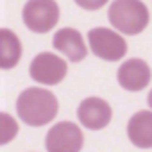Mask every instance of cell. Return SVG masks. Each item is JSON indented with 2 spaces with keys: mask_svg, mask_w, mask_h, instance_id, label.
<instances>
[{
  "mask_svg": "<svg viewBox=\"0 0 152 152\" xmlns=\"http://www.w3.org/2000/svg\"><path fill=\"white\" fill-rule=\"evenodd\" d=\"M59 104L52 91L45 88H27L16 99L18 118L31 127H43L57 115Z\"/></svg>",
  "mask_w": 152,
  "mask_h": 152,
  "instance_id": "cell-1",
  "label": "cell"
},
{
  "mask_svg": "<svg viewBox=\"0 0 152 152\" xmlns=\"http://www.w3.org/2000/svg\"><path fill=\"white\" fill-rule=\"evenodd\" d=\"M109 23L125 36H136L150 22L147 6L141 0H113L107 11Z\"/></svg>",
  "mask_w": 152,
  "mask_h": 152,
  "instance_id": "cell-2",
  "label": "cell"
},
{
  "mask_svg": "<svg viewBox=\"0 0 152 152\" xmlns=\"http://www.w3.org/2000/svg\"><path fill=\"white\" fill-rule=\"evenodd\" d=\"M59 6L56 0H27L22 18L29 31L36 34H45L52 31L59 22Z\"/></svg>",
  "mask_w": 152,
  "mask_h": 152,
  "instance_id": "cell-3",
  "label": "cell"
},
{
  "mask_svg": "<svg viewBox=\"0 0 152 152\" xmlns=\"http://www.w3.org/2000/svg\"><path fill=\"white\" fill-rule=\"evenodd\" d=\"M90 50L104 61H120L127 54V41L116 31L106 27H95L88 32Z\"/></svg>",
  "mask_w": 152,
  "mask_h": 152,
  "instance_id": "cell-4",
  "label": "cell"
},
{
  "mask_svg": "<svg viewBox=\"0 0 152 152\" xmlns=\"http://www.w3.org/2000/svg\"><path fill=\"white\" fill-rule=\"evenodd\" d=\"M68 72V64L64 59H61L59 56L52 54V52H41L38 54L31 66H29V73L31 79H34L39 84L45 86H56L59 84Z\"/></svg>",
  "mask_w": 152,
  "mask_h": 152,
  "instance_id": "cell-5",
  "label": "cell"
},
{
  "mask_svg": "<svg viewBox=\"0 0 152 152\" xmlns=\"http://www.w3.org/2000/svg\"><path fill=\"white\" fill-rule=\"evenodd\" d=\"M83 143V131L73 122H59L52 125L45 138L47 152H81Z\"/></svg>",
  "mask_w": 152,
  "mask_h": 152,
  "instance_id": "cell-6",
  "label": "cell"
},
{
  "mask_svg": "<svg viewBox=\"0 0 152 152\" xmlns=\"http://www.w3.org/2000/svg\"><path fill=\"white\" fill-rule=\"evenodd\" d=\"M150 77H152L150 66L143 59H138V57L127 59L124 64H120V68L116 72L118 84L131 93L145 90L150 83Z\"/></svg>",
  "mask_w": 152,
  "mask_h": 152,
  "instance_id": "cell-7",
  "label": "cell"
},
{
  "mask_svg": "<svg viewBox=\"0 0 152 152\" xmlns=\"http://www.w3.org/2000/svg\"><path fill=\"white\" fill-rule=\"evenodd\" d=\"M77 116H79V122L86 129L100 131L111 122L113 111H111V106L106 100H102L99 97H88L79 104Z\"/></svg>",
  "mask_w": 152,
  "mask_h": 152,
  "instance_id": "cell-8",
  "label": "cell"
},
{
  "mask_svg": "<svg viewBox=\"0 0 152 152\" xmlns=\"http://www.w3.org/2000/svg\"><path fill=\"white\" fill-rule=\"evenodd\" d=\"M52 45H54L56 50L63 52L72 63H79L88 56V47L84 43L83 34L77 29H72V27L59 29L54 34Z\"/></svg>",
  "mask_w": 152,
  "mask_h": 152,
  "instance_id": "cell-9",
  "label": "cell"
},
{
  "mask_svg": "<svg viewBox=\"0 0 152 152\" xmlns=\"http://www.w3.org/2000/svg\"><path fill=\"white\" fill-rule=\"evenodd\" d=\"M127 136L138 148H152V111H138L127 122Z\"/></svg>",
  "mask_w": 152,
  "mask_h": 152,
  "instance_id": "cell-10",
  "label": "cell"
},
{
  "mask_svg": "<svg viewBox=\"0 0 152 152\" xmlns=\"http://www.w3.org/2000/svg\"><path fill=\"white\" fill-rule=\"evenodd\" d=\"M22 59V41L11 29H0V70H11Z\"/></svg>",
  "mask_w": 152,
  "mask_h": 152,
  "instance_id": "cell-11",
  "label": "cell"
},
{
  "mask_svg": "<svg viewBox=\"0 0 152 152\" xmlns=\"http://www.w3.org/2000/svg\"><path fill=\"white\" fill-rule=\"evenodd\" d=\"M18 134V122L9 113L0 111V147L11 143Z\"/></svg>",
  "mask_w": 152,
  "mask_h": 152,
  "instance_id": "cell-12",
  "label": "cell"
},
{
  "mask_svg": "<svg viewBox=\"0 0 152 152\" xmlns=\"http://www.w3.org/2000/svg\"><path fill=\"white\" fill-rule=\"evenodd\" d=\"M75 4H77L79 7L86 9V11H97L100 7H104L109 0H73Z\"/></svg>",
  "mask_w": 152,
  "mask_h": 152,
  "instance_id": "cell-13",
  "label": "cell"
},
{
  "mask_svg": "<svg viewBox=\"0 0 152 152\" xmlns=\"http://www.w3.org/2000/svg\"><path fill=\"white\" fill-rule=\"evenodd\" d=\"M148 107H150V109H152V91H150V93H148Z\"/></svg>",
  "mask_w": 152,
  "mask_h": 152,
  "instance_id": "cell-14",
  "label": "cell"
}]
</instances>
